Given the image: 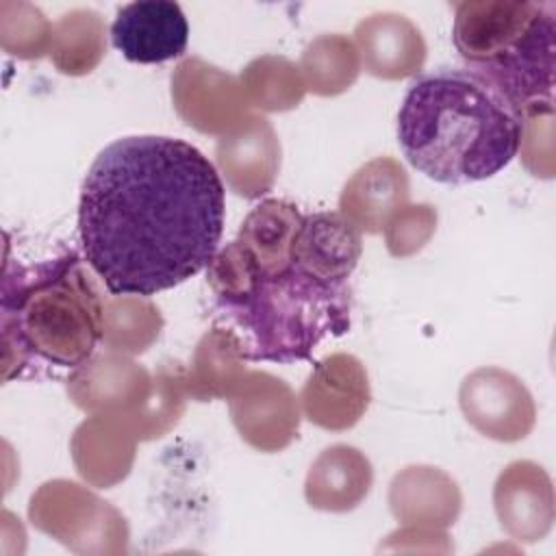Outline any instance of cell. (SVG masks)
Returning a JSON list of instances; mask_svg holds the SVG:
<instances>
[{"instance_id": "1", "label": "cell", "mask_w": 556, "mask_h": 556, "mask_svg": "<svg viewBox=\"0 0 556 556\" xmlns=\"http://www.w3.org/2000/svg\"><path fill=\"white\" fill-rule=\"evenodd\" d=\"M89 267L113 295H152L213 261L224 230V185L191 143L135 135L91 163L78 202Z\"/></svg>"}, {"instance_id": "2", "label": "cell", "mask_w": 556, "mask_h": 556, "mask_svg": "<svg viewBox=\"0 0 556 556\" xmlns=\"http://www.w3.org/2000/svg\"><path fill=\"white\" fill-rule=\"evenodd\" d=\"M521 115L471 70L419 76L397 113L406 161L437 182L465 185L495 176L519 148Z\"/></svg>"}, {"instance_id": "3", "label": "cell", "mask_w": 556, "mask_h": 556, "mask_svg": "<svg viewBox=\"0 0 556 556\" xmlns=\"http://www.w3.org/2000/svg\"><path fill=\"white\" fill-rule=\"evenodd\" d=\"M102 295L72 258L41 267L33 280L2 287L4 380L26 363L28 352L61 367L85 363L102 339Z\"/></svg>"}, {"instance_id": "4", "label": "cell", "mask_w": 556, "mask_h": 556, "mask_svg": "<svg viewBox=\"0 0 556 556\" xmlns=\"http://www.w3.org/2000/svg\"><path fill=\"white\" fill-rule=\"evenodd\" d=\"M554 33V2L467 0L454 7L456 50L519 113L552 102Z\"/></svg>"}, {"instance_id": "5", "label": "cell", "mask_w": 556, "mask_h": 556, "mask_svg": "<svg viewBox=\"0 0 556 556\" xmlns=\"http://www.w3.org/2000/svg\"><path fill=\"white\" fill-rule=\"evenodd\" d=\"M228 308L252 334L250 358L293 363L311 358L326 337L350 328L352 293L348 282L321 280L291 265L263 276L243 302Z\"/></svg>"}, {"instance_id": "6", "label": "cell", "mask_w": 556, "mask_h": 556, "mask_svg": "<svg viewBox=\"0 0 556 556\" xmlns=\"http://www.w3.org/2000/svg\"><path fill=\"white\" fill-rule=\"evenodd\" d=\"M172 102L182 122L204 135L224 137L252 117L239 78L198 56L176 65Z\"/></svg>"}, {"instance_id": "7", "label": "cell", "mask_w": 556, "mask_h": 556, "mask_svg": "<svg viewBox=\"0 0 556 556\" xmlns=\"http://www.w3.org/2000/svg\"><path fill=\"white\" fill-rule=\"evenodd\" d=\"M458 404L471 428L500 443L526 439L536 421L532 393L502 367H480L467 374L458 389Z\"/></svg>"}, {"instance_id": "8", "label": "cell", "mask_w": 556, "mask_h": 556, "mask_svg": "<svg viewBox=\"0 0 556 556\" xmlns=\"http://www.w3.org/2000/svg\"><path fill=\"white\" fill-rule=\"evenodd\" d=\"M30 521L46 534L78 552V541L109 539L126 545L124 517L93 493L70 480L46 482L33 493Z\"/></svg>"}, {"instance_id": "9", "label": "cell", "mask_w": 556, "mask_h": 556, "mask_svg": "<svg viewBox=\"0 0 556 556\" xmlns=\"http://www.w3.org/2000/svg\"><path fill=\"white\" fill-rule=\"evenodd\" d=\"M228 406L239 437L258 452H280L298 437V397L285 380L267 371H245Z\"/></svg>"}, {"instance_id": "10", "label": "cell", "mask_w": 556, "mask_h": 556, "mask_svg": "<svg viewBox=\"0 0 556 556\" xmlns=\"http://www.w3.org/2000/svg\"><path fill=\"white\" fill-rule=\"evenodd\" d=\"M371 400L365 365L352 354H330L308 374L300 404L304 417L324 430H348L358 424Z\"/></svg>"}, {"instance_id": "11", "label": "cell", "mask_w": 556, "mask_h": 556, "mask_svg": "<svg viewBox=\"0 0 556 556\" xmlns=\"http://www.w3.org/2000/svg\"><path fill=\"white\" fill-rule=\"evenodd\" d=\"M152 378L122 352H104L80 363L67 380L70 400L91 415L130 417L146 402Z\"/></svg>"}, {"instance_id": "12", "label": "cell", "mask_w": 556, "mask_h": 556, "mask_svg": "<svg viewBox=\"0 0 556 556\" xmlns=\"http://www.w3.org/2000/svg\"><path fill=\"white\" fill-rule=\"evenodd\" d=\"M189 24L180 4L169 0L130 2L111 26L113 46L132 63H163L185 52Z\"/></svg>"}, {"instance_id": "13", "label": "cell", "mask_w": 556, "mask_h": 556, "mask_svg": "<svg viewBox=\"0 0 556 556\" xmlns=\"http://www.w3.org/2000/svg\"><path fill=\"white\" fill-rule=\"evenodd\" d=\"M493 506L510 539L536 543L554 523L552 478L532 460H515L495 480Z\"/></svg>"}, {"instance_id": "14", "label": "cell", "mask_w": 556, "mask_h": 556, "mask_svg": "<svg viewBox=\"0 0 556 556\" xmlns=\"http://www.w3.org/2000/svg\"><path fill=\"white\" fill-rule=\"evenodd\" d=\"M215 159L228 187L243 198L267 193L280 169V141L274 126L252 115L237 130L219 137Z\"/></svg>"}, {"instance_id": "15", "label": "cell", "mask_w": 556, "mask_h": 556, "mask_svg": "<svg viewBox=\"0 0 556 556\" xmlns=\"http://www.w3.org/2000/svg\"><path fill=\"white\" fill-rule=\"evenodd\" d=\"M354 46L365 72L382 80L415 76L428 52L421 30L408 17L391 11L361 20L354 28Z\"/></svg>"}, {"instance_id": "16", "label": "cell", "mask_w": 556, "mask_h": 556, "mask_svg": "<svg viewBox=\"0 0 556 556\" xmlns=\"http://www.w3.org/2000/svg\"><path fill=\"white\" fill-rule=\"evenodd\" d=\"M408 174L393 156H378L358 167L339 198V213L361 232L376 235L389 217L408 204Z\"/></svg>"}, {"instance_id": "17", "label": "cell", "mask_w": 556, "mask_h": 556, "mask_svg": "<svg viewBox=\"0 0 556 556\" xmlns=\"http://www.w3.org/2000/svg\"><path fill=\"white\" fill-rule=\"evenodd\" d=\"M363 252L361 230L339 211L302 217L293 243V265L330 282H348Z\"/></svg>"}, {"instance_id": "18", "label": "cell", "mask_w": 556, "mask_h": 556, "mask_svg": "<svg viewBox=\"0 0 556 556\" xmlns=\"http://www.w3.org/2000/svg\"><path fill=\"white\" fill-rule=\"evenodd\" d=\"M137 441L126 417L91 415L74 430L72 460L83 480L106 489L128 476Z\"/></svg>"}, {"instance_id": "19", "label": "cell", "mask_w": 556, "mask_h": 556, "mask_svg": "<svg viewBox=\"0 0 556 556\" xmlns=\"http://www.w3.org/2000/svg\"><path fill=\"white\" fill-rule=\"evenodd\" d=\"M389 506L404 526L447 528L460 513V491L445 471L413 465L391 480Z\"/></svg>"}, {"instance_id": "20", "label": "cell", "mask_w": 556, "mask_h": 556, "mask_svg": "<svg viewBox=\"0 0 556 556\" xmlns=\"http://www.w3.org/2000/svg\"><path fill=\"white\" fill-rule=\"evenodd\" d=\"M371 482L369 458L358 447L337 443L313 460L304 480V497L317 510L348 513L367 497Z\"/></svg>"}, {"instance_id": "21", "label": "cell", "mask_w": 556, "mask_h": 556, "mask_svg": "<svg viewBox=\"0 0 556 556\" xmlns=\"http://www.w3.org/2000/svg\"><path fill=\"white\" fill-rule=\"evenodd\" d=\"M300 211L285 200H263L241 224V245L252 254L263 276H276L293 265V243L300 230Z\"/></svg>"}, {"instance_id": "22", "label": "cell", "mask_w": 556, "mask_h": 556, "mask_svg": "<svg viewBox=\"0 0 556 556\" xmlns=\"http://www.w3.org/2000/svg\"><path fill=\"white\" fill-rule=\"evenodd\" d=\"M248 348L232 330H208L195 345L191 369L185 371L189 395L200 402L215 397L228 400L248 371Z\"/></svg>"}, {"instance_id": "23", "label": "cell", "mask_w": 556, "mask_h": 556, "mask_svg": "<svg viewBox=\"0 0 556 556\" xmlns=\"http://www.w3.org/2000/svg\"><path fill=\"white\" fill-rule=\"evenodd\" d=\"M106 52V26L91 9L63 13L52 30L50 56L67 76L89 74Z\"/></svg>"}, {"instance_id": "24", "label": "cell", "mask_w": 556, "mask_h": 556, "mask_svg": "<svg viewBox=\"0 0 556 556\" xmlns=\"http://www.w3.org/2000/svg\"><path fill=\"white\" fill-rule=\"evenodd\" d=\"M361 72L356 46L345 35H319L302 52L300 74L304 87L328 98L348 91Z\"/></svg>"}, {"instance_id": "25", "label": "cell", "mask_w": 556, "mask_h": 556, "mask_svg": "<svg viewBox=\"0 0 556 556\" xmlns=\"http://www.w3.org/2000/svg\"><path fill=\"white\" fill-rule=\"evenodd\" d=\"M163 328L159 308L143 295H113L102 304V341L113 352L141 354Z\"/></svg>"}, {"instance_id": "26", "label": "cell", "mask_w": 556, "mask_h": 556, "mask_svg": "<svg viewBox=\"0 0 556 556\" xmlns=\"http://www.w3.org/2000/svg\"><path fill=\"white\" fill-rule=\"evenodd\" d=\"M250 106L261 111H289L306 93L300 67L285 56L263 54L245 65L239 76Z\"/></svg>"}, {"instance_id": "27", "label": "cell", "mask_w": 556, "mask_h": 556, "mask_svg": "<svg viewBox=\"0 0 556 556\" xmlns=\"http://www.w3.org/2000/svg\"><path fill=\"white\" fill-rule=\"evenodd\" d=\"M187 391V378L180 367L165 365L161 367L152 378V389L146 397V402L135 410L128 419L130 428L135 430L139 441L163 437L176 421L180 419L185 410V397Z\"/></svg>"}, {"instance_id": "28", "label": "cell", "mask_w": 556, "mask_h": 556, "mask_svg": "<svg viewBox=\"0 0 556 556\" xmlns=\"http://www.w3.org/2000/svg\"><path fill=\"white\" fill-rule=\"evenodd\" d=\"M54 24L28 2H0V43L17 59H41L50 54Z\"/></svg>"}, {"instance_id": "29", "label": "cell", "mask_w": 556, "mask_h": 556, "mask_svg": "<svg viewBox=\"0 0 556 556\" xmlns=\"http://www.w3.org/2000/svg\"><path fill=\"white\" fill-rule=\"evenodd\" d=\"M263 278L252 254L241 241L228 243L219 250L206 267V280L226 306L243 302Z\"/></svg>"}, {"instance_id": "30", "label": "cell", "mask_w": 556, "mask_h": 556, "mask_svg": "<svg viewBox=\"0 0 556 556\" xmlns=\"http://www.w3.org/2000/svg\"><path fill=\"white\" fill-rule=\"evenodd\" d=\"M519 130L521 161L532 176H554V106L541 102L523 109Z\"/></svg>"}, {"instance_id": "31", "label": "cell", "mask_w": 556, "mask_h": 556, "mask_svg": "<svg viewBox=\"0 0 556 556\" xmlns=\"http://www.w3.org/2000/svg\"><path fill=\"white\" fill-rule=\"evenodd\" d=\"M384 241L391 256L417 254L437 230V211L430 204H404L384 224Z\"/></svg>"}]
</instances>
